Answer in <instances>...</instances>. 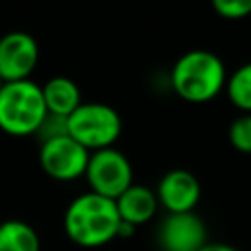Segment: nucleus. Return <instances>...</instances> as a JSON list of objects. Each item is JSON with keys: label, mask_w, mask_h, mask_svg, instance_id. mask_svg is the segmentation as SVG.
<instances>
[{"label": "nucleus", "mask_w": 251, "mask_h": 251, "mask_svg": "<svg viewBox=\"0 0 251 251\" xmlns=\"http://www.w3.org/2000/svg\"><path fill=\"white\" fill-rule=\"evenodd\" d=\"M120 214L116 200L96 192L76 196L65 210L63 226L71 241L80 247H100L116 239Z\"/></svg>", "instance_id": "f257e3e1"}, {"label": "nucleus", "mask_w": 251, "mask_h": 251, "mask_svg": "<svg viewBox=\"0 0 251 251\" xmlns=\"http://www.w3.org/2000/svg\"><path fill=\"white\" fill-rule=\"evenodd\" d=\"M226 80L224 61L206 49H192L180 55L171 71L173 90L182 100L194 104L214 100L226 88Z\"/></svg>", "instance_id": "f03ea898"}, {"label": "nucleus", "mask_w": 251, "mask_h": 251, "mask_svg": "<svg viewBox=\"0 0 251 251\" xmlns=\"http://www.w3.org/2000/svg\"><path fill=\"white\" fill-rule=\"evenodd\" d=\"M47 116L41 86L31 80L4 82L0 88V129L24 137L35 135Z\"/></svg>", "instance_id": "7ed1b4c3"}, {"label": "nucleus", "mask_w": 251, "mask_h": 251, "mask_svg": "<svg viewBox=\"0 0 251 251\" xmlns=\"http://www.w3.org/2000/svg\"><path fill=\"white\" fill-rule=\"evenodd\" d=\"M67 133L88 151L108 149L122 133V118L108 104L82 102L67 118Z\"/></svg>", "instance_id": "20e7f679"}, {"label": "nucleus", "mask_w": 251, "mask_h": 251, "mask_svg": "<svg viewBox=\"0 0 251 251\" xmlns=\"http://www.w3.org/2000/svg\"><path fill=\"white\" fill-rule=\"evenodd\" d=\"M84 176L90 184V192L112 200L133 184V173L127 157L114 147L94 151L88 159Z\"/></svg>", "instance_id": "39448f33"}, {"label": "nucleus", "mask_w": 251, "mask_h": 251, "mask_svg": "<svg viewBox=\"0 0 251 251\" xmlns=\"http://www.w3.org/2000/svg\"><path fill=\"white\" fill-rule=\"evenodd\" d=\"M88 159L90 151L75 141L69 133L41 141L39 147V165L43 173L55 180H75L84 176Z\"/></svg>", "instance_id": "423d86ee"}, {"label": "nucleus", "mask_w": 251, "mask_h": 251, "mask_svg": "<svg viewBox=\"0 0 251 251\" xmlns=\"http://www.w3.org/2000/svg\"><path fill=\"white\" fill-rule=\"evenodd\" d=\"M39 59L35 39L25 31H10L0 37V78L4 82L29 80Z\"/></svg>", "instance_id": "0eeeda50"}, {"label": "nucleus", "mask_w": 251, "mask_h": 251, "mask_svg": "<svg viewBox=\"0 0 251 251\" xmlns=\"http://www.w3.org/2000/svg\"><path fill=\"white\" fill-rule=\"evenodd\" d=\"M206 224L194 212L167 214L157 229L161 251H200L206 241Z\"/></svg>", "instance_id": "6e6552de"}, {"label": "nucleus", "mask_w": 251, "mask_h": 251, "mask_svg": "<svg viewBox=\"0 0 251 251\" xmlns=\"http://www.w3.org/2000/svg\"><path fill=\"white\" fill-rule=\"evenodd\" d=\"M200 182L198 178L184 169H173L163 175L157 186V200L169 214L194 212L200 200Z\"/></svg>", "instance_id": "1a4fd4ad"}, {"label": "nucleus", "mask_w": 251, "mask_h": 251, "mask_svg": "<svg viewBox=\"0 0 251 251\" xmlns=\"http://www.w3.org/2000/svg\"><path fill=\"white\" fill-rule=\"evenodd\" d=\"M157 206H159L157 194L143 184H131L124 194H120L116 198V208H118L120 220L127 222L135 227L149 222L155 216Z\"/></svg>", "instance_id": "9d476101"}, {"label": "nucleus", "mask_w": 251, "mask_h": 251, "mask_svg": "<svg viewBox=\"0 0 251 251\" xmlns=\"http://www.w3.org/2000/svg\"><path fill=\"white\" fill-rule=\"evenodd\" d=\"M43 100L47 106L49 114L61 116V118H69L80 104V88L73 78L67 76H53L49 78L43 86Z\"/></svg>", "instance_id": "9b49d317"}, {"label": "nucleus", "mask_w": 251, "mask_h": 251, "mask_svg": "<svg viewBox=\"0 0 251 251\" xmlns=\"http://www.w3.org/2000/svg\"><path fill=\"white\" fill-rule=\"evenodd\" d=\"M0 251H39V237L29 224L6 220L0 224Z\"/></svg>", "instance_id": "f8f14e48"}, {"label": "nucleus", "mask_w": 251, "mask_h": 251, "mask_svg": "<svg viewBox=\"0 0 251 251\" xmlns=\"http://www.w3.org/2000/svg\"><path fill=\"white\" fill-rule=\"evenodd\" d=\"M226 92L235 108L243 110V114H251V61L227 75Z\"/></svg>", "instance_id": "ddd939ff"}, {"label": "nucleus", "mask_w": 251, "mask_h": 251, "mask_svg": "<svg viewBox=\"0 0 251 251\" xmlns=\"http://www.w3.org/2000/svg\"><path fill=\"white\" fill-rule=\"evenodd\" d=\"M229 143L241 151V153H251V114H241L237 116L227 129Z\"/></svg>", "instance_id": "4468645a"}, {"label": "nucleus", "mask_w": 251, "mask_h": 251, "mask_svg": "<svg viewBox=\"0 0 251 251\" xmlns=\"http://www.w3.org/2000/svg\"><path fill=\"white\" fill-rule=\"evenodd\" d=\"M212 8L226 20H241L251 14V0H214Z\"/></svg>", "instance_id": "2eb2a0df"}, {"label": "nucleus", "mask_w": 251, "mask_h": 251, "mask_svg": "<svg viewBox=\"0 0 251 251\" xmlns=\"http://www.w3.org/2000/svg\"><path fill=\"white\" fill-rule=\"evenodd\" d=\"M133 231H135V226H131V224H127V222H124V220H120L116 237H131Z\"/></svg>", "instance_id": "dca6fc26"}, {"label": "nucleus", "mask_w": 251, "mask_h": 251, "mask_svg": "<svg viewBox=\"0 0 251 251\" xmlns=\"http://www.w3.org/2000/svg\"><path fill=\"white\" fill-rule=\"evenodd\" d=\"M200 251H239V249H235L233 245H227V243H206Z\"/></svg>", "instance_id": "f3484780"}, {"label": "nucleus", "mask_w": 251, "mask_h": 251, "mask_svg": "<svg viewBox=\"0 0 251 251\" xmlns=\"http://www.w3.org/2000/svg\"><path fill=\"white\" fill-rule=\"evenodd\" d=\"M2 84H4V80H2V78H0V88H2Z\"/></svg>", "instance_id": "a211bd4d"}]
</instances>
